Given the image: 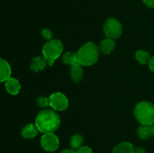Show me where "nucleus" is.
<instances>
[{
    "label": "nucleus",
    "instance_id": "nucleus-3",
    "mask_svg": "<svg viewBox=\"0 0 154 153\" xmlns=\"http://www.w3.org/2000/svg\"><path fill=\"white\" fill-rule=\"evenodd\" d=\"M134 115L141 124H152L154 122V104L147 100L139 102L135 106Z\"/></svg>",
    "mask_w": 154,
    "mask_h": 153
},
{
    "label": "nucleus",
    "instance_id": "nucleus-22",
    "mask_svg": "<svg viewBox=\"0 0 154 153\" xmlns=\"http://www.w3.org/2000/svg\"><path fill=\"white\" fill-rule=\"evenodd\" d=\"M146 6L150 8H154V0H143Z\"/></svg>",
    "mask_w": 154,
    "mask_h": 153
},
{
    "label": "nucleus",
    "instance_id": "nucleus-11",
    "mask_svg": "<svg viewBox=\"0 0 154 153\" xmlns=\"http://www.w3.org/2000/svg\"><path fill=\"white\" fill-rule=\"evenodd\" d=\"M116 46V43L114 39L107 38L102 40L99 46V49L100 52L103 54H110L114 50Z\"/></svg>",
    "mask_w": 154,
    "mask_h": 153
},
{
    "label": "nucleus",
    "instance_id": "nucleus-18",
    "mask_svg": "<svg viewBox=\"0 0 154 153\" xmlns=\"http://www.w3.org/2000/svg\"><path fill=\"white\" fill-rule=\"evenodd\" d=\"M84 139L83 136L80 134H75L70 138V146L72 149H78L82 146Z\"/></svg>",
    "mask_w": 154,
    "mask_h": 153
},
{
    "label": "nucleus",
    "instance_id": "nucleus-19",
    "mask_svg": "<svg viewBox=\"0 0 154 153\" xmlns=\"http://www.w3.org/2000/svg\"><path fill=\"white\" fill-rule=\"evenodd\" d=\"M36 104L38 107L41 108H46L50 106V100L49 98L45 97V96H39L35 100Z\"/></svg>",
    "mask_w": 154,
    "mask_h": 153
},
{
    "label": "nucleus",
    "instance_id": "nucleus-10",
    "mask_svg": "<svg viewBox=\"0 0 154 153\" xmlns=\"http://www.w3.org/2000/svg\"><path fill=\"white\" fill-rule=\"evenodd\" d=\"M83 65L79 62L71 66L70 75L72 80L75 82H79L83 79Z\"/></svg>",
    "mask_w": 154,
    "mask_h": 153
},
{
    "label": "nucleus",
    "instance_id": "nucleus-13",
    "mask_svg": "<svg viewBox=\"0 0 154 153\" xmlns=\"http://www.w3.org/2000/svg\"><path fill=\"white\" fill-rule=\"evenodd\" d=\"M38 130L35 124H28L24 126L21 130V135L26 139H32L37 136Z\"/></svg>",
    "mask_w": 154,
    "mask_h": 153
},
{
    "label": "nucleus",
    "instance_id": "nucleus-24",
    "mask_svg": "<svg viewBox=\"0 0 154 153\" xmlns=\"http://www.w3.org/2000/svg\"><path fill=\"white\" fill-rule=\"evenodd\" d=\"M135 153H147L145 149H144L141 147H137L135 148Z\"/></svg>",
    "mask_w": 154,
    "mask_h": 153
},
{
    "label": "nucleus",
    "instance_id": "nucleus-15",
    "mask_svg": "<svg viewBox=\"0 0 154 153\" xmlns=\"http://www.w3.org/2000/svg\"><path fill=\"white\" fill-rule=\"evenodd\" d=\"M137 135L138 137L143 140L150 139L152 137V134L150 131L149 124H140L137 128Z\"/></svg>",
    "mask_w": 154,
    "mask_h": 153
},
{
    "label": "nucleus",
    "instance_id": "nucleus-23",
    "mask_svg": "<svg viewBox=\"0 0 154 153\" xmlns=\"http://www.w3.org/2000/svg\"><path fill=\"white\" fill-rule=\"evenodd\" d=\"M149 68H150V70L154 73V56L152 57L149 62Z\"/></svg>",
    "mask_w": 154,
    "mask_h": 153
},
{
    "label": "nucleus",
    "instance_id": "nucleus-14",
    "mask_svg": "<svg viewBox=\"0 0 154 153\" xmlns=\"http://www.w3.org/2000/svg\"><path fill=\"white\" fill-rule=\"evenodd\" d=\"M135 148L130 142H122L114 147L113 153H135Z\"/></svg>",
    "mask_w": 154,
    "mask_h": 153
},
{
    "label": "nucleus",
    "instance_id": "nucleus-25",
    "mask_svg": "<svg viewBox=\"0 0 154 153\" xmlns=\"http://www.w3.org/2000/svg\"><path fill=\"white\" fill-rule=\"evenodd\" d=\"M60 153H78L74 149H65L62 151Z\"/></svg>",
    "mask_w": 154,
    "mask_h": 153
},
{
    "label": "nucleus",
    "instance_id": "nucleus-4",
    "mask_svg": "<svg viewBox=\"0 0 154 153\" xmlns=\"http://www.w3.org/2000/svg\"><path fill=\"white\" fill-rule=\"evenodd\" d=\"M63 51V44L60 40L52 39L48 40L42 48V53L49 65H53L54 62L60 56Z\"/></svg>",
    "mask_w": 154,
    "mask_h": 153
},
{
    "label": "nucleus",
    "instance_id": "nucleus-1",
    "mask_svg": "<svg viewBox=\"0 0 154 153\" xmlns=\"http://www.w3.org/2000/svg\"><path fill=\"white\" fill-rule=\"evenodd\" d=\"M61 123L60 116L52 110H43L36 116L35 124L38 132L54 133L59 128Z\"/></svg>",
    "mask_w": 154,
    "mask_h": 153
},
{
    "label": "nucleus",
    "instance_id": "nucleus-21",
    "mask_svg": "<svg viewBox=\"0 0 154 153\" xmlns=\"http://www.w3.org/2000/svg\"><path fill=\"white\" fill-rule=\"evenodd\" d=\"M78 153H93V150L91 149V148H90L89 146H81V148H78Z\"/></svg>",
    "mask_w": 154,
    "mask_h": 153
},
{
    "label": "nucleus",
    "instance_id": "nucleus-26",
    "mask_svg": "<svg viewBox=\"0 0 154 153\" xmlns=\"http://www.w3.org/2000/svg\"><path fill=\"white\" fill-rule=\"evenodd\" d=\"M149 125H150V131H151L152 136H154V122L152 123V124H149Z\"/></svg>",
    "mask_w": 154,
    "mask_h": 153
},
{
    "label": "nucleus",
    "instance_id": "nucleus-12",
    "mask_svg": "<svg viewBox=\"0 0 154 153\" xmlns=\"http://www.w3.org/2000/svg\"><path fill=\"white\" fill-rule=\"evenodd\" d=\"M48 64V61L44 58V56L35 57L30 64V68L35 72L41 71L45 68Z\"/></svg>",
    "mask_w": 154,
    "mask_h": 153
},
{
    "label": "nucleus",
    "instance_id": "nucleus-16",
    "mask_svg": "<svg viewBox=\"0 0 154 153\" xmlns=\"http://www.w3.org/2000/svg\"><path fill=\"white\" fill-rule=\"evenodd\" d=\"M135 58L137 61L141 64H149L151 57L147 51L144 50H139L135 53Z\"/></svg>",
    "mask_w": 154,
    "mask_h": 153
},
{
    "label": "nucleus",
    "instance_id": "nucleus-6",
    "mask_svg": "<svg viewBox=\"0 0 154 153\" xmlns=\"http://www.w3.org/2000/svg\"><path fill=\"white\" fill-rule=\"evenodd\" d=\"M50 106L57 111H64L69 107V100L66 94L61 92H54L49 97Z\"/></svg>",
    "mask_w": 154,
    "mask_h": 153
},
{
    "label": "nucleus",
    "instance_id": "nucleus-9",
    "mask_svg": "<svg viewBox=\"0 0 154 153\" xmlns=\"http://www.w3.org/2000/svg\"><path fill=\"white\" fill-rule=\"evenodd\" d=\"M11 75L10 64L4 58H0V82H5Z\"/></svg>",
    "mask_w": 154,
    "mask_h": 153
},
{
    "label": "nucleus",
    "instance_id": "nucleus-20",
    "mask_svg": "<svg viewBox=\"0 0 154 153\" xmlns=\"http://www.w3.org/2000/svg\"><path fill=\"white\" fill-rule=\"evenodd\" d=\"M42 35L44 38L46 39V40H52V38H53L52 32H51V30L48 29V28H45V29L42 30Z\"/></svg>",
    "mask_w": 154,
    "mask_h": 153
},
{
    "label": "nucleus",
    "instance_id": "nucleus-2",
    "mask_svg": "<svg viewBox=\"0 0 154 153\" xmlns=\"http://www.w3.org/2000/svg\"><path fill=\"white\" fill-rule=\"evenodd\" d=\"M99 46L93 42H87L79 49L78 62L83 66H91L97 62L99 57Z\"/></svg>",
    "mask_w": 154,
    "mask_h": 153
},
{
    "label": "nucleus",
    "instance_id": "nucleus-7",
    "mask_svg": "<svg viewBox=\"0 0 154 153\" xmlns=\"http://www.w3.org/2000/svg\"><path fill=\"white\" fill-rule=\"evenodd\" d=\"M41 146L45 151L55 152L60 146V140L54 133L44 134L41 138Z\"/></svg>",
    "mask_w": 154,
    "mask_h": 153
},
{
    "label": "nucleus",
    "instance_id": "nucleus-8",
    "mask_svg": "<svg viewBox=\"0 0 154 153\" xmlns=\"http://www.w3.org/2000/svg\"><path fill=\"white\" fill-rule=\"evenodd\" d=\"M5 89L8 93H9L11 95H16L20 92L21 89V86L19 81L14 77H9L5 81Z\"/></svg>",
    "mask_w": 154,
    "mask_h": 153
},
{
    "label": "nucleus",
    "instance_id": "nucleus-5",
    "mask_svg": "<svg viewBox=\"0 0 154 153\" xmlns=\"http://www.w3.org/2000/svg\"><path fill=\"white\" fill-rule=\"evenodd\" d=\"M103 30L107 38L111 39L118 38L123 32V26L118 20L115 18H108L105 20Z\"/></svg>",
    "mask_w": 154,
    "mask_h": 153
},
{
    "label": "nucleus",
    "instance_id": "nucleus-17",
    "mask_svg": "<svg viewBox=\"0 0 154 153\" xmlns=\"http://www.w3.org/2000/svg\"><path fill=\"white\" fill-rule=\"evenodd\" d=\"M63 62L66 64H68V65H73V64L78 62V54H77L76 52L68 51V52H66V53L63 55Z\"/></svg>",
    "mask_w": 154,
    "mask_h": 153
}]
</instances>
